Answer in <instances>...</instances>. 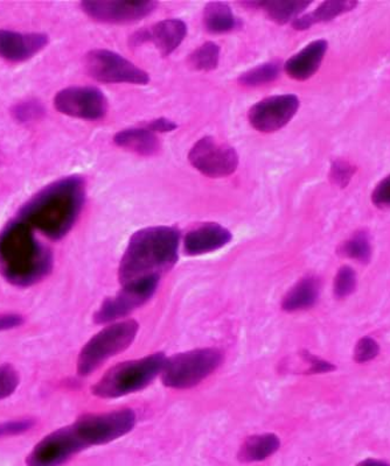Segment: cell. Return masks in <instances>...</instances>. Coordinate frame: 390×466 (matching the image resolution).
I'll list each match as a JSON object with an SVG mask.
<instances>
[{"instance_id": "cell-35", "label": "cell", "mask_w": 390, "mask_h": 466, "mask_svg": "<svg viewBox=\"0 0 390 466\" xmlns=\"http://www.w3.org/2000/svg\"><path fill=\"white\" fill-rule=\"evenodd\" d=\"M303 358L308 361L310 365L309 374L327 373L334 371L335 366L329 363V361L319 360L315 356H311L309 352L303 353Z\"/></svg>"}, {"instance_id": "cell-23", "label": "cell", "mask_w": 390, "mask_h": 466, "mask_svg": "<svg viewBox=\"0 0 390 466\" xmlns=\"http://www.w3.org/2000/svg\"><path fill=\"white\" fill-rule=\"evenodd\" d=\"M203 24L207 31L214 35H221L233 31L236 19L231 7L225 3H210L203 12Z\"/></svg>"}, {"instance_id": "cell-29", "label": "cell", "mask_w": 390, "mask_h": 466, "mask_svg": "<svg viewBox=\"0 0 390 466\" xmlns=\"http://www.w3.org/2000/svg\"><path fill=\"white\" fill-rule=\"evenodd\" d=\"M19 385L18 372L12 365L0 366V400L10 397Z\"/></svg>"}, {"instance_id": "cell-14", "label": "cell", "mask_w": 390, "mask_h": 466, "mask_svg": "<svg viewBox=\"0 0 390 466\" xmlns=\"http://www.w3.org/2000/svg\"><path fill=\"white\" fill-rule=\"evenodd\" d=\"M155 2H114V0H88L82 2V11L91 19L99 23H134L151 15Z\"/></svg>"}, {"instance_id": "cell-1", "label": "cell", "mask_w": 390, "mask_h": 466, "mask_svg": "<svg viewBox=\"0 0 390 466\" xmlns=\"http://www.w3.org/2000/svg\"><path fill=\"white\" fill-rule=\"evenodd\" d=\"M86 199L82 177H67L51 183L18 212V219L36 228L49 239L64 238L80 216Z\"/></svg>"}, {"instance_id": "cell-7", "label": "cell", "mask_w": 390, "mask_h": 466, "mask_svg": "<svg viewBox=\"0 0 390 466\" xmlns=\"http://www.w3.org/2000/svg\"><path fill=\"white\" fill-rule=\"evenodd\" d=\"M137 416L134 410H122L111 413L83 416L73 424L74 430L86 449L93 445L113 442L135 427Z\"/></svg>"}, {"instance_id": "cell-34", "label": "cell", "mask_w": 390, "mask_h": 466, "mask_svg": "<svg viewBox=\"0 0 390 466\" xmlns=\"http://www.w3.org/2000/svg\"><path fill=\"white\" fill-rule=\"evenodd\" d=\"M372 201L379 208L390 207V175L376 186L372 194Z\"/></svg>"}, {"instance_id": "cell-8", "label": "cell", "mask_w": 390, "mask_h": 466, "mask_svg": "<svg viewBox=\"0 0 390 466\" xmlns=\"http://www.w3.org/2000/svg\"><path fill=\"white\" fill-rule=\"evenodd\" d=\"M86 68L91 77L103 83H134L144 86L150 81L144 70L107 49H95L87 54Z\"/></svg>"}, {"instance_id": "cell-24", "label": "cell", "mask_w": 390, "mask_h": 466, "mask_svg": "<svg viewBox=\"0 0 390 466\" xmlns=\"http://www.w3.org/2000/svg\"><path fill=\"white\" fill-rule=\"evenodd\" d=\"M311 5V2L304 0H276V2H261L260 7L263 8L269 18L280 25L288 24L296 20L298 15Z\"/></svg>"}, {"instance_id": "cell-2", "label": "cell", "mask_w": 390, "mask_h": 466, "mask_svg": "<svg viewBox=\"0 0 390 466\" xmlns=\"http://www.w3.org/2000/svg\"><path fill=\"white\" fill-rule=\"evenodd\" d=\"M52 268L51 249L36 238L33 228L23 220H12L0 231V276L10 284H38Z\"/></svg>"}, {"instance_id": "cell-6", "label": "cell", "mask_w": 390, "mask_h": 466, "mask_svg": "<svg viewBox=\"0 0 390 466\" xmlns=\"http://www.w3.org/2000/svg\"><path fill=\"white\" fill-rule=\"evenodd\" d=\"M218 349H197L166 360L161 380L166 387L185 390L200 384L222 363Z\"/></svg>"}, {"instance_id": "cell-21", "label": "cell", "mask_w": 390, "mask_h": 466, "mask_svg": "<svg viewBox=\"0 0 390 466\" xmlns=\"http://www.w3.org/2000/svg\"><path fill=\"white\" fill-rule=\"evenodd\" d=\"M319 289H321V285H319L318 279L313 277L303 279L286 294L282 308L285 311L309 309L317 302Z\"/></svg>"}, {"instance_id": "cell-26", "label": "cell", "mask_w": 390, "mask_h": 466, "mask_svg": "<svg viewBox=\"0 0 390 466\" xmlns=\"http://www.w3.org/2000/svg\"><path fill=\"white\" fill-rule=\"evenodd\" d=\"M281 74V64L269 62L256 68L249 70L240 77V83L246 86H259L275 81Z\"/></svg>"}, {"instance_id": "cell-32", "label": "cell", "mask_w": 390, "mask_h": 466, "mask_svg": "<svg viewBox=\"0 0 390 466\" xmlns=\"http://www.w3.org/2000/svg\"><path fill=\"white\" fill-rule=\"evenodd\" d=\"M44 115L43 106L36 101H28L16 106L14 110V116L19 122L26 123L31 120L38 119Z\"/></svg>"}, {"instance_id": "cell-3", "label": "cell", "mask_w": 390, "mask_h": 466, "mask_svg": "<svg viewBox=\"0 0 390 466\" xmlns=\"http://www.w3.org/2000/svg\"><path fill=\"white\" fill-rule=\"evenodd\" d=\"M180 241V233L176 228L153 227L136 232L120 260V284L160 278L176 265Z\"/></svg>"}, {"instance_id": "cell-16", "label": "cell", "mask_w": 390, "mask_h": 466, "mask_svg": "<svg viewBox=\"0 0 390 466\" xmlns=\"http://www.w3.org/2000/svg\"><path fill=\"white\" fill-rule=\"evenodd\" d=\"M231 233L217 223H207L190 231L185 238V252L189 256H201L226 247Z\"/></svg>"}, {"instance_id": "cell-38", "label": "cell", "mask_w": 390, "mask_h": 466, "mask_svg": "<svg viewBox=\"0 0 390 466\" xmlns=\"http://www.w3.org/2000/svg\"><path fill=\"white\" fill-rule=\"evenodd\" d=\"M356 466H389V464L385 463V461H383L367 460L361 461V463Z\"/></svg>"}, {"instance_id": "cell-31", "label": "cell", "mask_w": 390, "mask_h": 466, "mask_svg": "<svg viewBox=\"0 0 390 466\" xmlns=\"http://www.w3.org/2000/svg\"><path fill=\"white\" fill-rule=\"evenodd\" d=\"M354 172L355 169L350 162L343 160L335 161L331 168V180L334 185L339 186L340 188H346Z\"/></svg>"}, {"instance_id": "cell-18", "label": "cell", "mask_w": 390, "mask_h": 466, "mask_svg": "<svg viewBox=\"0 0 390 466\" xmlns=\"http://www.w3.org/2000/svg\"><path fill=\"white\" fill-rule=\"evenodd\" d=\"M327 51V41L317 40L286 62V74L296 81H305L313 77L321 66Z\"/></svg>"}, {"instance_id": "cell-22", "label": "cell", "mask_w": 390, "mask_h": 466, "mask_svg": "<svg viewBox=\"0 0 390 466\" xmlns=\"http://www.w3.org/2000/svg\"><path fill=\"white\" fill-rule=\"evenodd\" d=\"M281 447L276 435L263 434L249 437L240 449L239 460L244 463L262 461L275 453Z\"/></svg>"}, {"instance_id": "cell-5", "label": "cell", "mask_w": 390, "mask_h": 466, "mask_svg": "<svg viewBox=\"0 0 390 466\" xmlns=\"http://www.w3.org/2000/svg\"><path fill=\"white\" fill-rule=\"evenodd\" d=\"M139 330V323L134 319L123 320L103 329L83 347L78 355L77 373L86 377L97 371L110 357L130 347Z\"/></svg>"}, {"instance_id": "cell-36", "label": "cell", "mask_w": 390, "mask_h": 466, "mask_svg": "<svg viewBox=\"0 0 390 466\" xmlns=\"http://www.w3.org/2000/svg\"><path fill=\"white\" fill-rule=\"evenodd\" d=\"M145 128H148V130H150L153 133H165L176 130L177 124H174L172 120L169 119L159 118L152 120V122L149 123Z\"/></svg>"}, {"instance_id": "cell-37", "label": "cell", "mask_w": 390, "mask_h": 466, "mask_svg": "<svg viewBox=\"0 0 390 466\" xmlns=\"http://www.w3.org/2000/svg\"><path fill=\"white\" fill-rule=\"evenodd\" d=\"M24 319L19 315H3L0 316V331L8 330L22 326Z\"/></svg>"}, {"instance_id": "cell-9", "label": "cell", "mask_w": 390, "mask_h": 466, "mask_svg": "<svg viewBox=\"0 0 390 466\" xmlns=\"http://www.w3.org/2000/svg\"><path fill=\"white\" fill-rule=\"evenodd\" d=\"M189 159L195 169L210 177H226L239 166V156L230 145L205 137L190 149Z\"/></svg>"}, {"instance_id": "cell-12", "label": "cell", "mask_w": 390, "mask_h": 466, "mask_svg": "<svg viewBox=\"0 0 390 466\" xmlns=\"http://www.w3.org/2000/svg\"><path fill=\"white\" fill-rule=\"evenodd\" d=\"M57 111L66 116L87 120L103 118L108 112V99L93 86H73L61 90L54 99Z\"/></svg>"}, {"instance_id": "cell-19", "label": "cell", "mask_w": 390, "mask_h": 466, "mask_svg": "<svg viewBox=\"0 0 390 466\" xmlns=\"http://www.w3.org/2000/svg\"><path fill=\"white\" fill-rule=\"evenodd\" d=\"M114 143L119 147L144 157L155 156L160 149V141L156 133L145 127L120 131L115 136Z\"/></svg>"}, {"instance_id": "cell-10", "label": "cell", "mask_w": 390, "mask_h": 466, "mask_svg": "<svg viewBox=\"0 0 390 466\" xmlns=\"http://www.w3.org/2000/svg\"><path fill=\"white\" fill-rule=\"evenodd\" d=\"M159 280V277H151L124 285L116 297L106 299L94 316L95 322L105 324L126 318L153 297Z\"/></svg>"}, {"instance_id": "cell-30", "label": "cell", "mask_w": 390, "mask_h": 466, "mask_svg": "<svg viewBox=\"0 0 390 466\" xmlns=\"http://www.w3.org/2000/svg\"><path fill=\"white\" fill-rule=\"evenodd\" d=\"M379 352V344L369 337H364L355 345L354 360L359 364L367 363V361L375 360Z\"/></svg>"}, {"instance_id": "cell-27", "label": "cell", "mask_w": 390, "mask_h": 466, "mask_svg": "<svg viewBox=\"0 0 390 466\" xmlns=\"http://www.w3.org/2000/svg\"><path fill=\"white\" fill-rule=\"evenodd\" d=\"M220 58V47L214 43H206L199 47L192 56H190V65L194 69L210 72L217 68Z\"/></svg>"}, {"instance_id": "cell-13", "label": "cell", "mask_w": 390, "mask_h": 466, "mask_svg": "<svg viewBox=\"0 0 390 466\" xmlns=\"http://www.w3.org/2000/svg\"><path fill=\"white\" fill-rule=\"evenodd\" d=\"M300 109L294 95L272 96L255 104L249 111V120L257 131L272 133L281 130Z\"/></svg>"}, {"instance_id": "cell-15", "label": "cell", "mask_w": 390, "mask_h": 466, "mask_svg": "<svg viewBox=\"0 0 390 466\" xmlns=\"http://www.w3.org/2000/svg\"><path fill=\"white\" fill-rule=\"evenodd\" d=\"M48 44V36L41 33H16L0 29V57L11 62L30 60Z\"/></svg>"}, {"instance_id": "cell-20", "label": "cell", "mask_w": 390, "mask_h": 466, "mask_svg": "<svg viewBox=\"0 0 390 466\" xmlns=\"http://www.w3.org/2000/svg\"><path fill=\"white\" fill-rule=\"evenodd\" d=\"M358 3L352 0H330L323 3L313 14L298 16L293 22V28L298 31H304L315 24L331 22L337 16L345 15L354 10Z\"/></svg>"}, {"instance_id": "cell-17", "label": "cell", "mask_w": 390, "mask_h": 466, "mask_svg": "<svg viewBox=\"0 0 390 466\" xmlns=\"http://www.w3.org/2000/svg\"><path fill=\"white\" fill-rule=\"evenodd\" d=\"M188 27L180 19H168L158 23L149 31L140 32L139 41H151L161 56H169L184 41Z\"/></svg>"}, {"instance_id": "cell-33", "label": "cell", "mask_w": 390, "mask_h": 466, "mask_svg": "<svg viewBox=\"0 0 390 466\" xmlns=\"http://www.w3.org/2000/svg\"><path fill=\"white\" fill-rule=\"evenodd\" d=\"M33 426H35V421H32V420L0 423V437L24 434V432L32 430Z\"/></svg>"}, {"instance_id": "cell-11", "label": "cell", "mask_w": 390, "mask_h": 466, "mask_svg": "<svg viewBox=\"0 0 390 466\" xmlns=\"http://www.w3.org/2000/svg\"><path fill=\"white\" fill-rule=\"evenodd\" d=\"M86 449L72 426L62 428L46 436L27 457V466H61Z\"/></svg>"}, {"instance_id": "cell-25", "label": "cell", "mask_w": 390, "mask_h": 466, "mask_svg": "<svg viewBox=\"0 0 390 466\" xmlns=\"http://www.w3.org/2000/svg\"><path fill=\"white\" fill-rule=\"evenodd\" d=\"M338 253L340 256L367 264L372 257L371 243H369L367 233L364 231L356 232L350 240L340 245Z\"/></svg>"}, {"instance_id": "cell-28", "label": "cell", "mask_w": 390, "mask_h": 466, "mask_svg": "<svg viewBox=\"0 0 390 466\" xmlns=\"http://www.w3.org/2000/svg\"><path fill=\"white\" fill-rule=\"evenodd\" d=\"M356 276L354 270L348 266L339 269L337 277L334 279V297L337 299H345L355 290Z\"/></svg>"}, {"instance_id": "cell-4", "label": "cell", "mask_w": 390, "mask_h": 466, "mask_svg": "<svg viewBox=\"0 0 390 466\" xmlns=\"http://www.w3.org/2000/svg\"><path fill=\"white\" fill-rule=\"evenodd\" d=\"M166 360L159 352L116 365L94 386L93 393L98 398L115 399L139 392L163 372Z\"/></svg>"}]
</instances>
